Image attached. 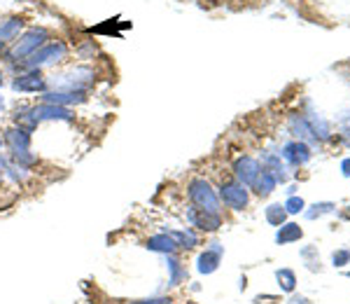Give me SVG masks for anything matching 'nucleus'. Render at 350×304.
Listing matches in <instances>:
<instances>
[{"label":"nucleus","mask_w":350,"mask_h":304,"mask_svg":"<svg viewBox=\"0 0 350 304\" xmlns=\"http://www.w3.org/2000/svg\"><path fill=\"white\" fill-rule=\"evenodd\" d=\"M52 40V33L47 31L44 26H33L24 31L19 36V40H14L12 49L8 52V61H12V64H21L24 59H28L33 52H38V49L42 47V45H47Z\"/></svg>","instance_id":"nucleus-1"},{"label":"nucleus","mask_w":350,"mask_h":304,"mask_svg":"<svg viewBox=\"0 0 350 304\" xmlns=\"http://www.w3.org/2000/svg\"><path fill=\"white\" fill-rule=\"evenodd\" d=\"M187 197L191 206L208 213H215V216H222V204H219L217 190L206 178H191L187 183Z\"/></svg>","instance_id":"nucleus-2"},{"label":"nucleus","mask_w":350,"mask_h":304,"mask_svg":"<svg viewBox=\"0 0 350 304\" xmlns=\"http://www.w3.org/2000/svg\"><path fill=\"white\" fill-rule=\"evenodd\" d=\"M68 54V45L64 40H49L47 45H42L38 52H33L28 59L21 61V71H42L47 66H54L59 61H64Z\"/></svg>","instance_id":"nucleus-3"},{"label":"nucleus","mask_w":350,"mask_h":304,"mask_svg":"<svg viewBox=\"0 0 350 304\" xmlns=\"http://www.w3.org/2000/svg\"><path fill=\"white\" fill-rule=\"evenodd\" d=\"M96 82V73L87 66H77L70 73L64 75H54L47 77V84L52 89H72V92H89Z\"/></svg>","instance_id":"nucleus-4"},{"label":"nucleus","mask_w":350,"mask_h":304,"mask_svg":"<svg viewBox=\"0 0 350 304\" xmlns=\"http://www.w3.org/2000/svg\"><path fill=\"white\" fill-rule=\"evenodd\" d=\"M217 197H219V204L229 208V211H243V208H247V204H250V192L236 178L222 180L217 188Z\"/></svg>","instance_id":"nucleus-5"},{"label":"nucleus","mask_w":350,"mask_h":304,"mask_svg":"<svg viewBox=\"0 0 350 304\" xmlns=\"http://www.w3.org/2000/svg\"><path fill=\"white\" fill-rule=\"evenodd\" d=\"M231 173H234V178L239 180V183L245 185L247 190L255 185L257 176L262 173V164H259V160L250 155H241L234 160V164H231Z\"/></svg>","instance_id":"nucleus-6"},{"label":"nucleus","mask_w":350,"mask_h":304,"mask_svg":"<svg viewBox=\"0 0 350 304\" xmlns=\"http://www.w3.org/2000/svg\"><path fill=\"white\" fill-rule=\"evenodd\" d=\"M12 89L19 94H42L49 89V84L42 71H24L12 80Z\"/></svg>","instance_id":"nucleus-7"},{"label":"nucleus","mask_w":350,"mask_h":304,"mask_svg":"<svg viewBox=\"0 0 350 304\" xmlns=\"http://www.w3.org/2000/svg\"><path fill=\"white\" fill-rule=\"evenodd\" d=\"M185 220L191 225V229H199V232H217L222 227V216H215V213L201 211L196 206H189L185 211Z\"/></svg>","instance_id":"nucleus-8"},{"label":"nucleus","mask_w":350,"mask_h":304,"mask_svg":"<svg viewBox=\"0 0 350 304\" xmlns=\"http://www.w3.org/2000/svg\"><path fill=\"white\" fill-rule=\"evenodd\" d=\"M31 112L38 125H40V122H72L75 120V112H72V108H66V105L38 103V105H31Z\"/></svg>","instance_id":"nucleus-9"},{"label":"nucleus","mask_w":350,"mask_h":304,"mask_svg":"<svg viewBox=\"0 0 350 304\" xmlns=\"http://www.w3.org/2000/svg\"><path fill=\"white\" fill-rule=\"evenodd\" d=\"M87 101V92H72V89H47L40 94V103H52V105H80Z\"/></svg>","instance_id":"nucleus-10"},{"label":"nucleus","mask_w":350,"mask_h":304,"mask_svg":"<svg viewBox=\"0 0 350 304\" xmlns=\"http://www.w3.org/2000/svg\"><path fill=\"white\" fill-rule=\"evenodd\" d=\"M280 157H283V162L287 166H306L310 162V157H313V152H310V145L301 143V140H290V143L283 145V150H280Z\"/></svg>","instance_id":"nucleus-11"},{"label":"nucleus","mask_w":350,"mask_h":304,"mask_svg":"<svg viewBox=\"0 0 350 304\" xmlns=\"http://www.w3.org/2000/svg\"><path fill=\"white\" fill-rule=\"evenodd\" d=\"M222 255H224V246L217 244V241H213V244L203 253H199V257H196V272L199 274L217 272L219 262H222Z\"/></svg>","instance_id":"nucleus-12"},{"label":"nucleus","mask_w":350,"mask_h":304,"mask_svg":"<svg viewBox=\"0 0 350 304\" xmlns=\"http://www.w3.org/2000/svg\"><path fill=\"white\" fill-rule=\"evenodd\" d=\"M33 131H28L26 127H10L5 129L3 134V140H5V148H8V152H19V150H31V143H33Z\"/></svg>","instance_id":"nucleus-13"},{"label":"nucleus","mask_w":350,"mask_h":304,"mask_svg":"<svg viewBox=\"0 0 350 304\" xmlns=\"http://www.w3.org/2000/svg\"><path fill=\"white\" fill-rule=\"evenodd\" d=\"M287 125H290L292 136H295L297 140H301V143H306V145H315V143H318V138H315L313 129H310V125H308V120H306V115H304V112H292L290 120H287Z\"/></svg>","instance_id":"nucleus-14"},{"label":"nucleus","mask_w":350,"mask_h":304,"mask_svg":"<svg viewBox=\"0 0 350 304\" xmlns=\"http://www.w3.org/2000/svg\"><path fill=\"white\" fill-rule=\"evenodd\" d=\"M145 249L152 253H159V255H178V244L173 241V236L168 232L152 234L150 239H145Z\"/></svg>","instance_id":"nucleus-15"},{"label":"nucleus","mask_w":350,"mask_h":304,"mask_svg":"<svg viewBox=\"0 0 350 304\" xmlns=\"http://www.w3.org/2000/svg\"><path fill=\"white\" fill-rule=\"evenodd\" d=\"M24 31V19L21 16H10L0 24V52H3L8 45H14L16 38Z\"/></svg>","instance_id":"nucleus-16"},{"label":"nucleus","mask_w":350,"mask_h":304,"mask_svg":"<svg viewBox=\"0 0 350 304\" xmlns=\"http://www.w3.org/2000/svg\"><path fill=\"white\" fill-rule=\"evenodd\" d=\"M163 262H166L168 269V288H178L183 281H187V269H185L178 255H163Z\"/></svg>","instance_id":"nucleus-17"},{"label":"nucleus","mask_w":350,"mask_h":304,"mask_svg":"<svg viewBox=\"0 0 350 304\" xmlns=\"http://www.w3.org/2000/svg\"><path fill=\"white\" fill-rule=\"evenodd\" d=\"M259 164L264 168H269V171H273L278 183H285L287 180V166H285L283 157H280V152H262V162H259Z\"/></svg>","instance_id":"nucleus-18"},{"label":"nucleus","mask_w":350,"mask_h":304,"mask_svg":"<svg viewBox=\"0 0 350 304\" xmlns=\"http://www.w3.org/2000/svg\"><path fill=\"white\" fill-rule=\"evenodd\" d=\"M275 188H278V178H275V173L262 166V173L257 176L255 185H252L250 190H255L257 197H269Z\"/></svg>","instance_id":"nucleus-19"},{"label":"nucleus","mask_w":350,"mask_h":304,"mask_svg":"<svg viewBox=\"0 0 350 304\" xmlns=\"http://www.w3.org/2000/svg\"><path fill=\"white\" fill-rule=\"evenodd\" d=\"M173 236V241L178 244V249L180 251H194L196 246H199V234H196V229H171L168 232Z\"/></svg>","instance_id":"nucleus-20"},{"label":"nucleus","mask_w":350,"mask_h":304,"mask_svg":"<svg viewBox=\"0 0 350 304\" xmlns=\"http://www.w3.org/2000/svg\"><path fill=\"white\" fill-rule=\"evenodd\" d=\"M301 236L304 232L297 223H285V225H280L278 232H275V244H292V241H299Z\"/></svg>","instance_id":"nucleus-21"},{"label":"nucleus","mask_w":350,"mask_h":304,"mask_svg":"<svg viewBox=\"0 0 350 304\" xmlns=\"http://www.w3.org/2000/svg\"><path fill=\"white\" fill-rule=\"evenodd\" d=\"M267 223L269 225H273V227H280V225H285V220H287V216L290 213L285 211V206L283 204H271V206H267Z\"/></svg>","instance_id":"nucleus-22"},{"label":"nucleus","mask_w":350,"mask_h":304,"mask_svg":"<svg viewBox=\"0 0 350 304\" xmlns=\"http://www.w3.org/2000/svg\"><path fill=\"white\" fill-rule=\"evenodd\" d=\"M275 281H278L283 292H292L297 288V274L292 272V269H278V272H275Z\"/></svg>","instance_id":"nucleus-23"},{"label":"nucleus","mask_w":350,"mask_h":304,"mask_svg":"<svg viewBox=\"0 0 350 304\" xmlns=\"http://www.w3.org/2000/svg\"><path fill=\"white\" fill-rule=\"evenodd\" d=\"M10 160L14 162V164L24 166L31 171L33 166H38V155H33L31 150H19V152H10Z\"/></svg>","instance_id":"nucleus-24"},{"label":"nucleus","mask_w":350,"mask_h":304,"mask_svg":"<svg viewBox=\"0 0 350 304\" xmlns=\"http://www.w3.org/2000/svg\"><path fill=\"white\" fill-rule=\"evenodd\" d=\"M310 208H313V211H304V213H306L308 220H315V218H320V216H325V213L334 211L336 204H332V201H323V204H313Z\"/></svg>","instance_id":"nucleus-25"},{"label":"nucleus","mask_w":350,"mask_h":304,"mask_svg":"<svg viewBox=\"0 0 350 304\" xmlns=\"http://www.w3.org/2000/svg\"><path fill=\"white\" fill-rule=\"evenodd\" d=\"M283 206H285V211H287V213L297 216V213H304V208H306V201H304L301 197H295V194H292Z\"/></svg>","instance_id":"nucleus-26"},{"label":"nucleus","mask_w":350,"mask_h":304,"mask_svg":"<svg viewBox=\"0 0 350 304\" xmlns=\"http://www.w3.org/2000/svg\"><path fill=\"white\" fill-rule=\"evenodd\" d=\"M332 264H334V267H346V264H350V251L348 249L336 251L334 255H332Z\"/></svg>","instance_id":"nucleus-27"},{"label":"nucleus","mask_w":350,"mask_h":304,"mask_svg":"<svg viewBox=\"0 0 350 304\" xmlns=\"http://www.w3.org/2000/svg\"><path fill=\"white\" fill-rule=\"evenodd\" d=\"M126 304H173L171 297H163V295H154V297H143V300H133Z\"/></svg>","instance_id":"nucleus-28"},{"label":"nucleus","mask_w":350,"mask_h":304,"mask_svg":"<svg viewBox=\"0 0 350 304\" xmlns=\"http://www.w3.org/2000/svg\"><path fill=\"white\" fill-rule=\"evenodd\" d=\"M341 173L346 178H350V157H346V160L341 162Z\"/></svg>","instance_id":"nucleus-29"},{"label":"nucleus","mask_w":350,"mask_h":304,"mask_svg":"<svg viewBox=\"0 0 350 304\" xmlns=\"http://www.w3.org/2000/svg\"><path fill=\"white\" fill-rule=\"evenodd\" d=\"M343 136H346V143L350 145V120L346 122V127H343Z\"/></svg>","instance_id":"nucleus-30"},{"label":"nucleus","mask_w":350,"mask_h":304,"mask_svg":"<svg viewBox=\"0 0 350 304\" xmlns=\"http://www.w3.org/2000/svg\"><path fill=\"white\" fill-rule=\"evenodd\" d=\"M3 110H5V99L0 97V112H3Z\"/></svg>","instance_id":"nucleus-31"},{"label":"nucleus","mask_w":350,"mask_h":304,"mask_svg":"<svg viewBox=\"0 0 350 304\" xmlns=\"http://www.w3.org/2000/svg\"><path fill=\"white\" fill-rule=\"evenodd\" d=\"M5 84V75H3V71H0V87Z\"/></svg>","instance_id":"nucleus-32"},{"label":"nucleus","mask_w":350,"mask_h":304,"mask_svg":"<svg viewBox=\"0 0 350 304\" xmlns=\"http://www.w3.org/2000/svg\"><path fill=\"white\" fill-rule=\"evenodd\" d=\"M3 178H5V176H3V166H0V185H3Z\"/></svg>","instance_id":"nucleus-33"},{"label":"nucleus","mask_w":350,"mask_h":304,"mask_svg":"<svg viewBox=\"0 0 350 304\" xmlns=\"http://www.w3.org/2000/svg\"><path fill=\"white\" fill-rule=\"evenodd\" d=\"M5 148V140H3V136H0V150H3Z\"/></svg>","instance_id":"nucleus-34"},{"label":"nucleus","mask_w":350,"mask_h":304,"mask_svg":"<svg viewBox=\"0 0 350 304\" xmlns=\"http://www.w3.org/2000/svg\"><path fill=\"white\" fill-rule=\"evenodd\" d=\"M348 218H350V211H348Z\"/></svg>","instance_id":"nucleus-35"},{"label":"nucleus","mask_w":350,"mask_h":304,"mask_svg":"<svg viewBox=\"0 0 350 304\" xmlns=\"http://www.w3.org/2000/svg\"><path fill=\"white\" fill-rule=\"evenodd\" d=\"M348 277H350V272H348Z\"/></svg>","instance_id":"nucleus-36"}]
</instances>
